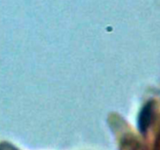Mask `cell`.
<instances>
[{
  "instance_id": "6da1fadb",
  "label": "cell",
  "mask_w": 160,
  "mask_h": 150,
  "mask_svg": "<svg viewBox=\"0 0 160 150\" xmlns=\"http://www.w3.org/2000/svg\"><path fill=\"white\" fill-rule=\"evenodd\" d=\"M150 107L148 105H146L144 110H143V111L141 112L139 120V126L142 131H144L148 124L149 120H150Z\"/></svg>"
}]
</instances>
